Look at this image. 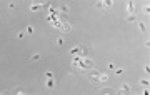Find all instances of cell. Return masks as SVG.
I'll return each instance as SVG.
<instances>
[{"label":"cell","instance_id":"obj_1","mask_svg":"<svg viewBox=\"0 0 150 95\" xmlns=\"http://www.w3.org/2000/svg\"><path fill=\"white\" fill-rule=\"evenodd\" d=\"M117 93H118V95H130V85L123 82V83H122V85L118 87Z\"/></svg>","mask_w":150,"mask_h":95},{"label":"cell","instance_id":"obj_2","mask_svg":"<svg viewBox=\"0 0 150 95\" xmlns=\"http://www.w3.org/2000/svg\"><path fill=\"white\" fill-rule=\"evenodd\" d=\"M99 77H100V72L99 70H93L92 75H90V82L92 83H100V79Z\"/></svg>","mask_w":150,"mask_h":95},{"label":"cell","instance_id":"obj_3","mask_svg":"<svg viewBox=\"0 0 150 95\" xmlns=\"http://www.w3.org/2000/svg\"><path fill=\"white\" fill-rule=\"evenodd\" d=\"M42 7H43V4H42V2H35V4H32V5H30V10H32V12H37V10H40Z\"/></svg>","mask_w":150,"mask_h":95},{"label":"cell","instance_id":"obj_4","mask_svg":"<svg viewBox=\"0 0 150 95\" xmlns=\"http://www.w3.org/2000/svg\"><path fill=\"white\" fill-rule=\"evenodd\" d=\"M134 10H135L134 2H127V12H128V15H134Z\"/></svg>","mask_w":150,"mask_h":95},{"label":"cell","instance_id":"obj_5","mask_svg":"<svg viewBox=\"0 0 150 95\" xmlns=\"http://www.w3.org/2000/svg\"><path fill=\"white\" fill-rule=\"evenodd\" d=\"M59 12H60L62 15H65V13H68V12H70V8H68V5L62 4V5H60V8H59Z\"/></svg>","mask_w":150,"mask_h":95},{"label":"cell","instance_id":"obj_6","mask_svg":"<svg viewBox=\"0 0 150 95\" xmlns=\"http://www.w3.org/2000/svg\"><path fill=\"white\" fill-rule=\"evenodd\" d=\"M68 53H70V55H73V57H75V55H80V47H77V45H75V47H72Z\"/></svg>","mask_w":150,"mask_h":95},{"label":"cell","instance_id":"obj_7","mask_svg":"<svg viewBox=\"0 0 150 95\" xmlns=\"http://www.w3.org/2000/svg\"><path fill=\"white\" fill-rule=\"evenodd\" d=\"M53 85H55V80L53 79H47L45 80V87L47 88H53Z\"/></svg>","mask_w":150,"mask_h":95},{"label":"cell","instance_id":"obj_8","mask_svg":"<svg viewBox=\"0 0 150 95\" xmlns=\"http://www.w3.org/2000/svg\"><path fill=\"white\" fill-rule=\"evenodd\" d=\"M103 4V8H112L114 7V2H112V0H107V2H102Z\"/></svg>","mask_w":150,"mask_h":95},{"label":"cell","instance_id":"obj_9","mask_svg":"<svg viewBox=\"0 0 150 95\" xmlns=\"http://www.w3.org/2000/svg\"><path fill=\"white\" fill-rule=\"evenodd\" d=\"M137 20V15H127V22L128 24H132V22H135Z\"/></svg>","mask_w":150,"mask_h":95},{"label":"cell","instance_id":"obj_10","mask_svg":"<svg viewBox=\"0 0 150 95\" xmlns=\"http://www.w3.org/2000/svg\"><path fill=\"white\" fill-rule=\"evenodd\" d=\"M99 79H100V82H107V80H108V75H107V73H100Z\"/></svg>","mask_w":150,"mask_h":95},{"label":"cell","instance_id":"obj_11","mask_svg":"<svg viewBox=\"0 0 150 95\" xmlns=\"http://www.w3.org/2000/svg\"><path fill=\"white\" fill-rule=\"evenodd\" d=\"M138 28H140V32H145V30H147V27H145V22H138Z\"/></svg>","mask_w":150,"mask_h":95},{"label":"cell","instance_id":"obj_12","mask_svg":"<svg viewBox=\"0 0 150 95\" xmlns=\"http://www.w3.org/2000/svg\"><path fill=\"white\" fill-rule=\"evenodd\" d=\"M140 85H142V87H147V88H148V80H147V79H140Z\"/></svg>","mask_w":150,"mask_h":95},{"label":"cell","instance_id":"obj_13","mask_svg":"<svg viewBox=\"0 0 150 95\" xmlns=\"http://www.w3.org/2000/svg\"><path fill=\"white\" fill-rule=\"evenodd\" d=\"M40 59H42V57H40V53H33V55H32V60H33V62L40 60Z\"/></svg>","mask_w":150,"mask_h":95},{"label":"cell","instance_id":"obj_14","mask_svg":"<svg viewBox=\"0 0 150 95\" xmlns=\"http://www.w3.org/2000/svg\"><path fill=\"white\" fill-rule=\"evenodd\" d=\"M25 32L27 33H33V25H27L25 27Z\"/></svg>","mask_w":150,"mask_h":95},{"label":"cell","instance_id":"obj_15","mask_svg":"<svg viewBox=\"0 0 150 95\" xmlns=\"http://www.w3.org/2000/svg\"><path fill=\"white\" fill-rule=\"evenodd\" d=\"M63 44H65V40H63V37H59V39H57V45H60V47H62Z\"/></svg>","mask_w":150,"mask_h":95},{"label":"cell","instance_id":"obj_16","mask_svg":"<svg viewBox=\"0 0 150 95\" xmlns=\"http://www.w3.org/2000/svg\"><path fill=\"white\" fill-rule=\"evenodd\" d=\"M102 95H112V90L110 88H103L102 90Z\"/></svg>","mask_w":150,"mask_h":95},{"label":"cell","instance_id":"obj_17","mask_svg":"<svg viewBox=\"0 0 150 95\" xmlns=\"http://www.w3.org/2000/svg\"><path fill=\"white\" fill-rule=\"evenodd\" d=\"M45 77H47V79H53V73H52L50 70H47V72H45Z\"/></svg>","mask_w":150,"mask_h":95},{"label":"cell","instance_id":"obj_18","mask_svg":"<svg viewBox=\"0 0 150 95\" xmlns=\"http://www.w3.org/2000/svg\"><path fill=\"white\" fill-rule=\"evenodd\" d=\"M93 5H95L97 8H103V4L102 2H93Z\"/></svg>","mask_w":150,"mask_h":95},{"label":"cell","instance_id":"obj_19","mask_svg":"<svg viewBox=\"0 0 150 95\" xmlns=\"http://www.w3.org/2000/svg\"><path fill=\"white\" fill-rule=\"evenodd\" d=\"M123 72H125L123 68H115V73H117V75H123Z\"/></svg>","mask_w":150,"mask_h":95},{"label":"cell","instance_id":"obj_20","mask_svg":"<svg viewBox=\"0 0 150 95\" xmlns=\"http://www.w3.org/2000/svg\"><path fill=\"white\" fill-rule=\"evenodd\" d=\"M107 68H108V70H115V65H114V63H112V62H110V63L107 65Z\"/></svg>","mask_w":150,"mask_h":95},{"label":"cell","instance_id":"obj_21","mask_svg":"<svg viewBox=\"0 0 150 95\" xmlns=\"http://www.w3.org/2000/svg\"><path fill=\"white\" fill-rule=\"evenodd\" d=\"M143 10H145V12H147V13H148V12H150V5H148V4H147V5H145V7H143Z\"/></svg>","mask_w":150,"mask_h":95},{"label":"cell","instance_id":"obj_22","mask_svg":"<svg viewBox=\"0 0 150 95\" xmlns=\"http://www.w3.org/2000/svg\"><path fill=\"white\" fill-rule=\"evenodd\" d=\"M17 37H18V39H24V37H25V32H20V33H18Z\"/></svg>","mask_w":150,"mask_h":95},{"label":"cell","instance_id":"obj_23","mask_svg":"<svg viewBox=\"0 0 150 95\" xmlns=\"http://www.w3.org/2000/svg\"><path fill=\"white\" fill-rule=\"evenodd\" d=\"M8 8L10 10H15V4H8Z\"/></svg>","mask_w":150,"mask_h":95},{"label":"cell","instance_id":"obj_24","mask_svg":"<svg viewBox=\"0 0 150 95\" xmlns=\"http://www.w3.org/2000/svg\"><path fill=\"white\" fill-rule=\"evenodd\" d=\"M17 95H25V93H24V92H22L20 88H17Z\"/></svg>","mask_w":150,"mask_h":95},{"label":"cell","instance_id":"obj_25","mask_svg":"<svg viewBox=\"0 0 150 95\" xmlns=\"http://www.w3.org/2000/svg\"><path fill=\"white\" fill-rule=\"evenodd\" d=\"M142 95H150V92H148V88H145V90H143V93H142Z\"/></svg>","mask_w":150,"mask_h":95},{"label":"cell","instance_id":"obj_26","mask_svg":"<svg viewBox=\"0 0 150 95\" xmlns=\"http://www.w3.org/2000/svg\"><path fill=\"white\" fill-rule=\"evenodd\" d=\"M2 95H5V93H2Z\"/></svg>","mask_w":150,"mask_h":95}]
</instances>
